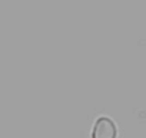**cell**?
Returning <instances> with one entry per match:
<instances>
[{
  "label": "cell",
  "mask_w": 146,
  "mask_h": 138,
  "mask_svg": "<svg viewBox=\"0 0 146 138\" xmlns=\"http://www.w3.org/2000/svg\"><path fill=\"white\" fill-rule=\"evenodd\" d=\"M116 137H117V128L110 118L100 117L96 119L92 129V138H116Z\"/></svg>",
  "instance_id": "obj_1"
}]
</instances>
